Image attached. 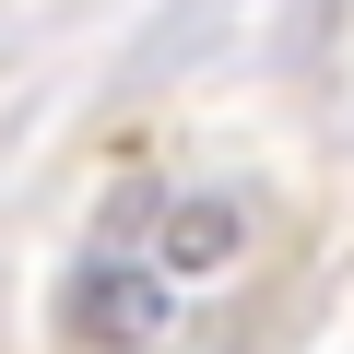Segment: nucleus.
<instances>
[{"mask_svg":"<svg viewBox=\"0 0 354 354\" xmlns=\"http://www.w3.org/2000/svg\"><path fill=\"white\" fill-rule=\"evenodd\" d=\"M165 330H177V283L153 272V248H83V272H71V342L153 354Z\"/></svg>","mask_w":354,"mask_h":354,"instance_id":"f257e3e1","label":"nucleus"},{"mask_svg":"<svg viewBox=\"0 0 354 354\" xmlns=\"http://www.w3.org/2000/svg\"><path fill=\"white\" fill-rule=\"evenodd\" d=\"M236 248H248V213L225 201V189H189V201H165V236H153V272L189 295V283H213V272H236Z\"/></svg>","mask_w":354,"mask_h":354,"instance_id":"f03ea898","label":"nucleus"}]
</instances>
